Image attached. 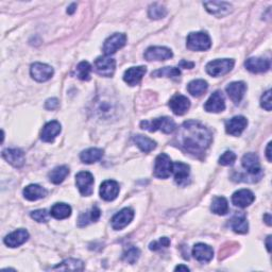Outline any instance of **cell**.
Returning a JSON list of instances; mask_svg holds the SVG:
<instances>
[{"label": "cell", "instance_id": "obj_1", "mask_svg": "<svg viewBox=\"0 0 272 272\" xmlns=\"http://www.w3.org/2000/svg\"><path fill=\"white\" fill-rule=\"evenodd\" d=\"M176 140L181 148L189 153H202L211 144L213 135L209 130L196 120L185 122L176 135Z\"/></svg>", "mask_w": 272, "mask_h": 272}, {"label": "cell", "instance_id": "obj_2", "mask_svg": "<svg viewBox=\"0 0 272 272\" xmlns=\"http://www.w3.org/2000/svg\"><path fill=\"white\" fill-rule=\"evenodd\" d=\"M140 127L141 129L147 130V131H150V132H156L160 130V131L166 134L172 133L176 129L175 123L173 122V119H171L170 117H161V118H157V119H153L151 122L144 120L140 123Z\"/></svg>", "mask_w": 272, "mask_h": 272}, {"label": "cell", "instance_id": "obj_3", "mask_svg": "<svg viewBox=\"0 0 272 272\" xmlns=\"http://www.w3.org/2000/svg\"><path fill=\"white\" fill-rule=\"evenodd\" d=\"M186 46L193 51H205L210 48L211 41L205 32H193L187 37Z\"/></svg>", "mask_w": 272, "mask_h": 272}, {"label": "cell", "instance_id": "obj_4", "mask_svg": "<svg viewBox=\"0 0 272 272\" xmlns=\"http://www.w3.org/2000/svg\"><path fill=\"white\" fill-rule=\"evenodd\" d=\"M234 60L232 58H218V60L210 61L207 63L205 69L206 73L211 77H220L230 73L234 67Z\"/></svg>", "mask_w": 272, "mask_h": 272}, {"label": "cell", "instance_id": "obj_5", "mask_svg": "<svg viewBox=\"0 0 272 272\" xmlns=\"http://www.w3.org/2000/svg\"><path fill=\"white\" fill-rule=\"evenodd\" d=\"M172 165L170 158L166 153H162L156 159L155 175L159 179H167L172 173Z\"/></svg>", "mask_w": 272, "mask_h": 272}, {"label": "cell", "instance_id": "obj_6", "mask_svg": "<svg viewBox=\"0 0 272 272\" xmlns=\"http://www.w3.org/2000/svg\"><path fill=\"white\" fill-rule=\"evenodd\" d=\"M127 43V35L124 33H115L105 40L103 44V52L105 55L114 54L122 49Z\"/></svg>", "mask_w": 272, "mask_h": 272}, {"label": "cell", "instance_id": "obj_7", "mask_svg": "<svg viewBox=\"0 0 272 272\" xmlns=\"http://www.w3.org/2000/svg\"><path fill=\"white\" fill-rule=\"evenodd\" d=\"M95 69L96 72L102 76V77H112L115 73L116 68V61L112 57H109V55L99 56L95 61Z\"/></svg>", "mask_w": 272, "mask_h": 272}, {"label": "cell", "instance_id": "obj_8", "mask_svg": "<svg viewBox=\"0 0 272 272\" xmlns=\"http://www.w3.org/2000/svg\"><path fill=\"white\" fill-rule=\"evenodd\" d=\"M76 184L82 196L88 197L93 194L94 176L88 171H81L76 175Z\"/></svg>", "mask_w": 272, "mask_h": 272}, {"label": "cell", "instance_id": "obj_9", "mask_svg": "<svg viewBox=\"0 0 272 272\" xmlns=\"http://www.w3.org/2000/svg\"><path fill=\"white\" fill-rule=\"evenodd\" d=\"M53 68L47 64L34 63L31 65L30 74L31 77L38 82H46L53 76Z\"/></svg>", "mask_w": 272, "mask_h": 272}, {"label": "cell", "instance_id": "obj_10", "mask_svg": "<svg viewBox=\"0 0 272 272\" xmlns=\"http://www.w3.org/2000/svg\"><path fill=\"white\" fill-rule=\"evenodd\" d=\"M134 218V210L130 207L123 208L112 218V227L114 230L119 231L126 228Z\"/></svg>", "mask_w": 272, "mask_h": 272}, {"label": "cell", "instance_id": "obj_11", "mask_svg": "<svg viewBox=\"0 0 272 272\" xmlns=\"http://www.w3.org/2000/svg\"><path fill=\"white\" fill-rule=\"evenodd\" d=\"M172 172L174 174V181L180 186H186L189 183V174L191 168L187 164L182 162H175L172 165Z\"/></svg>", "mask_w": 272, "mask_h": 272}, {"label": "cell", "instance_id": "obj_12", "mask_svg": "<svg viewBox=\"0 0 272 272\" xmlns=\"http://www.w3.org/2000/svg\"><path fill=\"white\" fill-rule=\"evenodd\" d=\"M145 58L147 61H165L173 56L172 51L166 47H149L145 51Z\"/></svg>", "mask_w": 272, "mask_h": 272}, {"label": "cell", "instance_id": "obj_13", "mask_svg": "<svg viewBox=\"0 0 272 272\" xmlns=\"http://www.w3.org/2000/svg\"><path fill=\"white\" fill-rule=\"evenodd\" d=\"M224 109H226V102L220 90L213 93L204 105V110L208 113H220L224 111Z\"/></svg>", "mask_w": 272, "mask_h": 272}, {"label": "cell", "instance_id": "obj_14", "mask_svg": "<svg viewBox=\"0 0 272 272\" xmlns=\"http://www.w3.org/2000/svg\"><path fill=\"white\" fill-rule=\"evenodd\" d=\"M169 108L175 115L182 116L191 108V101L183 95L176 94L170 99Z\"/></svg>", "mask_w": 272, "mask_h": 272}, {"label": "cell", "instance_id": "obj_15", "mask_svg": "<svg viewBox=\"0 0 272 272\" xmlns=\"http://www.w3.org/2000/svg\"><path fill=\"white\" fill-rule=\"evenodd\" d=\"M248 126L247 118L244 116H235L226 123V131L233 136H239Z\"/></svg>", "mask_w": 272, "mask_h": 272}, {"label": "cell", "instance_id": "obj_16", "mask_svg": "<svg viewBox=\"0 0 272 272\" xmlns=\"http://www.w3.org/2000/svg\"><path fill=\"white\" fill-rule=\"evenodd\" d=\"M203 6L205 7L208 13L217 17L228 15L229 13H231L233 9L232 5L226 2H207L204 3Z\"/></svg>", "mask_w": 272, "mask_h": 272}, {"label": "cell", "instance_id": "obj_17", "mask_svg": "<svg viewBox=\"0 0 272 272\" xmlns=\"http://www.w3.org/2000/svg\"><path fill=\"white\" fill-rule=\"evenodd\" d=\"M147 73V68L145 66H137V67H131L124 75V80L127 84L130 86H135L139 84V82L143 79L145 74Z\"/></svg>", "mask_w": 272, "mask_h": 272}, {"label": "cell", "instance_id": "obj_18", "mask_svg": "<svg viewBox=\"0 0 272 272\" xmlns=\"http://www.w3.org/2000/svg\"><path fill=\"white\" fill-rule=\"evenodd\" d=\"M119 194V184L114 180H106L100 186V197L105 201H113Z\"/></svg>", "mask_w": 272, "mask_h": 272}, {"label": "cell", "instance_id": "obj_19", "mask_svg": "<svg viewBox=\"0 0 272 272\" xmlns=\"http://www.w3.org/2000/svg\"><path fill=\"white\" fill-rule=\"evenodd\" d=\"M254 199H255L254 194L251 191H249V189H240V191L233 194L232 202L235 206L245 208L252 204Z\"/></svg>", "mask_w": 272, "mask_h": 272}, {"label": "cell", "instance_id": "obj_20", "mask_svg": "<svg viewBox=\"0 0 272 272\" xmlns=\"http://www.w3.org/2000/svg\"><path fill=\"white\" fill-rule=\"evenodd\" d=\"M243 167L248 171V173L251 175H256L261 173V163H259V159L255 153H247L243 157L241 160Z\"/></svg>", "mask_w": 272, "mask_h": 272}, {"label": "cell", "instance_id": "obj_21", "mask_svg": "<svg viewBox=\"0 0 272 272\" xmlns=\"http://www.w3.org/2000/svg\"><path fill=\"white\" fill-rule=\"evenodd\" d=\"M193 255L198 262L208 263L214 257V250L208 245L200 243L193 248Z\"/></svg>", "mask_w": 272, "mask_h": 272}, {"label": "cell", "instance_id": "obj_22", "mask_svg": "<svg viewBox=\"0 0 272 272\" xmlns=\"http://www.w3.org/2000/svg\"><path fill=\"white\" fill-rule=\"evenodd\" d=\"M28 238H29L28 231L25 229H19L7 235L4 241L10 248H17L22 244H25L28 240Z\"/></svg>", "mask_w": 272, "mask_h": 272}, {"label": "cell", "instance_id": "obj_23", "mask_svg": "<svg viewBox=\"0 0 272 272\" xmlns=\"http://www.w3.org/2000/svg\"><path fill=\"white\" fill-rule=\"evenodd\" d=\"M245 66L253 74L266 73L270 68V61L262 57H250L246 61Z\"/></svg>", "mask_w": 272, "mask_h": 272}, {"label": "cell", "instance_id": "obj_24", "mask_svg": "<svg viewBox=\"0 0 272 272\" xmlns=\"http://www.w3.org/2000/svg\"><path fill=\"white\" fill-rule=\"evenodd\" d=\"M3 158L16 168L22 167L26 162L25 155L20 149H6L3 152Z\"/></svg>", "mask_w": 272, "mask_h": 272}, {"label": "cell", "instance_id": "obj_25", "mask_svg": "<svg viewBox=\"0 0 272 272\" xmlns=\"http://www.w3.org/2000/svg\"><path fill=\"white\" fill-rule=\"evenodd\" d=\"M227 94L229 95V97L231 98V100L235 103V104H238L241 99L245 96V93L247 90V85L245 82H232L230 83L227 88Z\"/></svg>", "mask_w": 272, "mask_h": 272}, {"label": "cell", "instance_id": "obj_26", "mask_svg": "<svg viewBox=\"0 0 272 272\" xmlns=\"http://www.w3.org/2000/svg\"><path fill=\"white\" fill-rule=\"evenodd\" d=\"M61 132V125L58 122L53 120L46 124L43 128L41 138L45 143H52L55 137Z\"/></svg>", "mask_w": 272, "mask_h": 272}, {"label": "cell", "instance_id": "obj_27", "mask_svg": "<svg viewBox=\"0 0 272 272\" xmlns=\"http://www.w3.org/2000/svg\"><path fill=\"white\" fill-rule=\"evenodd\" d=\"M23 196L29 201H37L45 198L47 196V191L38 184H31L23 189Z\"/></svg>", "mask_w": 272, "mask_h": 272}, {"label": "cell", "instance_id": "obj_28", "mask_svg": "<svg viewBox=\"0 0 272 272\" xmlns=\"http://www.w3.org/2000/svg\"><path fill=\"white\" fill-rule=\"evenodd\" d=\"M103 157V150L99 148H89L82 151L80 155L81 161L84 164H94L100 161Z\"/></svg>", "mask_w": 272, "mask_h": 272}, {"label": "cell", "instance_id": "obj_29", "mask_svg": "<svg viewBox=\"0 0 272 272\" xmlns=\"http://www.w3.org/2000/svg\"><path fill=\"white\" fill-rule=\"evenodd\" d=\"M231 227L235 233L238 234H246L249 230V224H248L247 217L243 213L236 214L231 220Z\"/></svg>", "mask_w": 272, "mask_h": 272}, {"label": "cell", "instance_id": "obj_30", "mask_svg": "<svg viewBox=\"0 0 272 272\" xmlns=\"http://www.w3.org/2000/svg\"><path fill=\"white\" fill-rule=\"evenodd\" d=\"M207 88H208L207 82L202 79L194 80L192 82H189V84L187 85L188 93L195 97L202 96V95L207 90Z\"/></svg>", "mask_w": 272, "mask_h": 272}, {"label": "cell", "instance_id": "obj_31", "mask_svg": "<svg viewBox=\"0 0 272 272\" xmlns=\"http://www.w3.org/2000/svg\"><path fill=\"white\" fill-rule=\"evenodd\" d=\"M50 215L58 220L66 219L72 215V207L66 203H55L50 210Z\"/></svg>", "mask_w": 272, "mask_h": 272}, {"label": "cell", "instance_id": "obj_32", "mask_svg": "<svg viewBox=\"0 0 272 272\" xmlns=\"http://www.w3.org/2000/svg\"><path fill=\"white\" fill-rule=\"evenodd\" d=\"M134 143L137 145V147L145 153L151 152L157 148V143L151 138L144 136V135H135L133 137Z\"/></svg>", "mask_w": 272, "mask_h": 272}, {"label": "cell", "instance_id": "obj_33", "mask_svg": "<svg viewBox=\"0 0 272 272\" xmlns=\"http://www.w3.org/2000/svg\"><path fill=\"white\" fill-rule=\"evenodd\" d=\"M101 216V210L99 209L98 206H94L89 211L84 213L82 214L79 218V226L80 227H85L90 222H96Z\"/></svg>", "mask_w": 272, "mask_h": 272}, {"label": "cell", "instance_id": "obj_34", "mask_svg": "<svg viewBox=\"0 0 272 272\" xmlns=\"http://www.w3.org/2000/svg\"><path fill=\"white\" fill-rule=\"evenodd\" d=\"M211 210L217 215H227L229 213V203L224 197H215L211 202Z\"/></svg>", "mask_w": 272, "mask_h": 272}, {"label": "cell", "instance_id": "obj_35", "mask_svg": "<svg viewBox=\"0 0 272 272\" xmlns=\"http://www.w3.org/2000/svg\"><path fill=\"white\" fill-rule=\"evenodd\" d=\"M54 270H74V271H81L84 269V264L80 259H75V258H68L66 261L62 262L61 264L56 265Z\"/></svg>", "mask_w": 272, "mask_h": 272}, {"label": "cell", "instance_id": "obj_36", "mask_svg": "<svg viewBox=\"0 0 272 272\" xmlns=\"http://www.w3.org/2000/svg\"><path fill=\"white\" fill-rule=\"evenodd\" d=\"M68 174L69 168L67 166H58L49 172V180L53 184H61Z\"/></svg>", "mask_w": 272, "mask_h": 272}, {"label": "cell", "instance_id": "obj_37", "mask_svg": "<svg viewBox=\"0 0 272 272\" xmlns=\"http://www.w3.org/2000/svg\"><path fill=\"white\" fill-rule=\"evenodd\" d=\"M90 72H92V66L88 62L83 61L78 64L75 75L78 79L83 80V81H88L90 79Z\"/></svg>", "mask_w": 272, "mask_h": 272}, {"label": "cell", "instance_id": "obj_38", "mask_svg": "<svg viewBox=\"0 0 272 272\" xmlns=\"http://www.w3.org/2000/svg\"><path fill=\"white\" fill-rule=\"evenodd\" d=\"M180 75H181L180 69L175 67H164L152 73V77H158V78H161V77L174 78V77H179Z\"/></svg>", "mask_w": 272, "mask_h": 272}, {"label": "cell", "instance_id": "obj_39", "mask_svg": "<svg viewBox=\"0 0 272 272\" xmlns=\"http://www.w3.org/2000/svg\"><path fill=\"white\" fill-rule=\"evenodd\" d=\"M149 17L152 19H161L167 15V10L160 4H153L149 7Z\"/></svg>", "mask_w": 272, "mask_h": 272}, {"label": "cell", "instance_id": "obj_40", "mask_svg": "<svg viewBox=\"0 0 272 272\" xmlns=\"http://www.w3.org/2000/svg\"><path fill=\"white\" fill-rule=\"evenodd\" d=\"M140 255V251L138 248L136 247H130L128 250H126V252L124 253V261L129 263V264H134L135 262H137V259L139 258Z\"/></svg>", "mask_w": 272, "mask_h": 272}, {"label": "cell", "instance_id": "obj_41", "mask_svg": "<svg viewBox=\"0 0 272 272\" xmlns=\"http://www.w3.org/2000/svg\"><path fill=\"white\" fill-rule=\"evenodd\" d=\"M236 161V155L232 151H226L219 159V164L222 166H231Z\"/></svg>", "mask_w": 272, "mask_h": 272}, {"label": "cell", "instance_id": "obj_42", "mask_svg": "<svg viewBox=\"0 0 272 272\" xmlns=\"http://www.w3.org/2000/svg\"><path fill=\"white\" fill-rule=\"evenodd\" d=\"M31 217L38 222H47L49 220V213L46 209H38L31 213Z\"/></svg>", "mask_w": 272, "mask_h": 272}, {"label": "cell", "instance_id": "obj_43", "mask_svg": "<svg viewBox=\"0 0 272 272\" xmlns=\"http://www.w3.org/2000/svg\"><path fill=\"white\" fill-rule=\"evenodd\" d=\"M170 245V240L167 238V237H162L160 238L159 241H153L150 244L149 248L150 250H153V251H157L159 249H161V248H166Z\"/></svg>", "mask_w": 272, "mask_h": 272}, {"label": "cell", "instance_id": "obj_44", "mask_svg": "<svg viewBox=\"0 0 272 272\" xmlns=\"http://www.w3.org/2000/svg\"><path fill=\"white\" fill-rule=\"evenodd\" d=\"M261 105L262 108L266 111H271V90L268 89L261 98Z\"/></svg>", "mask_w": 272, "mask_h": 272}, {"label": "cell", "instance_id": "obj_45", "mask_svg": "<svg viewBox=\"0 0 272 272\" xmlns=\"http://www.w3.org/2000/svg\"><path fill=\"white\" fill-rule=\"evenodd\" d=\"M46 109L47 110H55L57 106H58V100L55 99V98H51V99H48L46 101Z\"/></svg>", "mask_w": 272, "mask_h": 272}, {"label": "cell", "instance_id": "obj_46", "mask_svg": "<svg viewBox=\"0 0 272 272\" xmlns=\"http://www.w3.org/2000/svg\"><path fill=\"white\" fill-rule=\"evenodd\" d=\"M179 65H180L181 68H184V69H192V68H194L195 63H194V62H188V61L183 60V61L180 62Z\"/></svg>", "mask_w": 272, "mask_h": 272}, {"label": "cell", "instance_id": "obj_47", "mask_svg": "<svg viewBox=\"0 0 272 272\" xmlns=\"http://www.w3.org/2000/svg\"><path fill=\"white\" fill-rule=\"evenodd\" d=\"M266 157H267L268 162H271V161H272V159H271V143H269L268 146H267V149H266Z\"/></svg>", "mask_w": 272, "mask_h": 272}, {"label": "cell", "instance_id": "obj_48", "mask_svg": "<svg viewBox=\"0 0 272 272\" xmlns=\"http://www.w3.org/2000/svg\"><path fill=\"white\" fill-rule=\"evenodd\" d=\"M175 271H189V268L187 266H184V265H179V266H176Z\"/></svg>", "mask_w": 272, "mask_h": 272}, {"label": "cell", "instance_id": "obj_49", "mask_svg": "<svg viewBox=\"0 0 272 272\" xmlns=\"http://www.w3.org/2000/svg\"><path fill=\"white\" fill-rule=\"evenodd\" d=\"M76 8H77V5H76V4H73L72 6H70V7L68 8V10H67V13H68V14H73L74 12L76 11Z\"/></svg>", "mask_w": 272, "mask_h": 272}, {"label": "cell", "instance_id": "obj_50", "mask_svg": "<svg viewBox=\"0 0 272 272\" xmlns=\"http://www.w3.org/2000/svg\"><path fill=\"white\" fill-rule=\"evenodd\" d=\"M264 220L266 221V223L268 224V226H271V216H270V214H266L264 216Z\"/></svg>", "mask_w": 272, "mask_h": 272}, {"label": "cell", "instance_id": "obj_51", "mask_svg": "<svg viewBox=\"0 0 272 272\" xmlns=\"http://www.w3.org/2000/svg\"><path fill=\"white\" fill-rule=\"evenodd\" d=\"M270 240H271V236H268L267 240H266V246H267V250L268 252L271 251V245H270Z\"/></svg>", "mask_w": 272, "mask_h": 272}]
</instances>
